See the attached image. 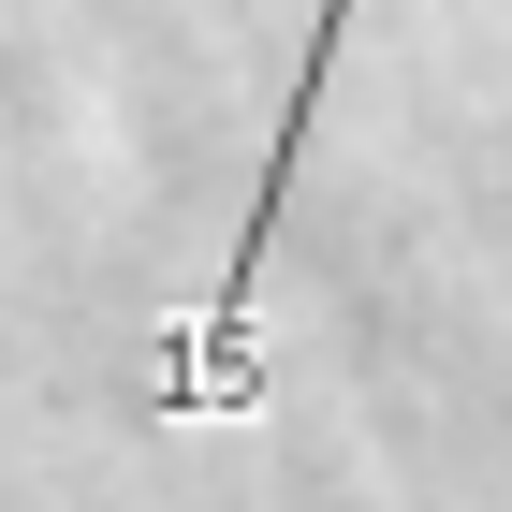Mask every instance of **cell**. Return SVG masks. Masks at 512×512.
I'll use <instances>...</instances> for the list:
<instances>
[{
    "instance_id": "6da1fadb",
    "label": "cell",
    "mask_w": 512,
    "mask_h": 512,
    "mask_svg": "<svg viewBox=\"0 0 512 512\" xmlns=\"http://www.w3.org/2000/svg\"><path fill=\"white\" fill-rule=\"evenodd\" d=\"M337 30H352V0H322V30H308V59H293V103H278V147H264V191H249V235H235V264H220V293H205V322L161 352V410L191 425V410H249V293H264V249H278V205H293V176H308V147H322V74H337Z\"/></svg>"
}]
</instances>
